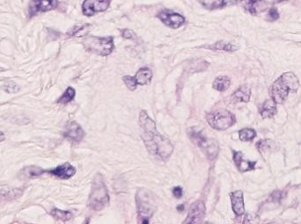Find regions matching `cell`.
<instances>
[{
	"instance_id": "ffe728a7",
	"label": "cell",
	"mask_w": 301,
	"mask_h": 224,
	"mask_svg": "<svg viewBox=\"0 0 301 224\" xmlns=\"http://www.w3.org/2000/svg\"><path fill=\"white\" fill-rule=\"evenodd\" d=\"M250 88L247 86H241L233 92L232 98L237 102H248L250 100Z\"/></svg>"
},
{
	"instance_id": "8992f818",
	"label": "cell",
	"mask_w": 301,
	"mask_h": 224,
	"mask_svg": "<svg viewBox=\"0 0 301 224\" xmlns=\"http://www.w3.org/2000/svg\"><path fill=\"white\" fill-rule=\"evenodd\" d=\"M82 43L87 51L102 56L110 55L115 48L114 37L112 36H88Z\"/></svg>"
},
{
	"instance_id": "52a82bcc",
	"label": "cell",
	"mask_w": 301,
	"mask_h": 224,
	"mask_svg": "<svg viewBox=\"0 0 301 224\" xmlns=\"http://www.w3.org/2000/svg\"><path fill=\"white\" fill-rule=\"evenodd\" d=\"M206 119L212 128L218 130H226L235 123V116L227 110L220 109L206 115Z\"/></svg>"
},
{
	"instance_id": "2e32d148",
	"label": "cell",
	"mask_w": 301,
	"mask_h": 224,
	"mask_svg": "<svg viewBox=\"0 0 301 224\" xmlns=\"http://www.w3.org/2000/svg\"><path fill=\"white\" fill-rule=\"evenodd\" d=\"M49 172L56 178L67 179L76 173V169L70 163H65L58 165L55 169L51 170Z\"/></svg>"
},
{
	"instance_id": "6da1fadb",
	"label": "cell",
	"mask_w": 301,
	"mask_h": 224,
	"mask_svg": "<svg viewBox=\"0 0 301 224\" xmlns=\"http://www.w3.org/2000/svg\"><path fill=\"white\" fill-rule=\"evenodd\" d=\"M139 124L142 130V138L149 152L160 160L167 161L174 151L170 141L158 132L156 125L145 111L140 112Z\"/></svg>"
},
{
	"instance_id": "e575fe53",
	"label": "cell",
	"mask_w": 301,
	"mask_h": 224,
	"mask_svg": "<svg viewBox=\"0 0 301 224\" xmlns=\"http://www.w3.org/2000/svg\"><path fill=\"white\" fill-rule=\"evenodd\" d=\"M183 208H184V206H183V205H181L180 207H177V209L179 211L183 210Z\"/></svg>"
},
{
	"instance_id": "484cf974",
	"label": "cell",
	"mask_w": 301,
	"mask_h": 224,
	"mask_svg": "<svg viewBox=\"0 0 301 224\" xmlns=\"http://www.w3.org/2000/svg\"><path fill=\"white\" fill-rule=\"evenodd\" d=\"M75 94H76V92H75L74 89L72 87H68L66 89V91L64 92V94L59 98L58 103L64 104V105L69 103L74 99Z\"/></svg>"
},
{
	"instance_id": "3957f363",
	"label": "cell",
	"mask_w": 301,
	"mask_h": 224,
	"mask_svg": "<svg viewBox=\"0 0 301 224\" xmlns=\"http://www.w3.org/2000/svg\"><path fill=\"white\" fill-rule=\"evenodd\" d=\"M188 135L191 141L199 147L210 159H214L218 156L219 152L218 142L206 136L204 130L197 128H190L188 130Z\"/></svg>"
},
{
	"instance_id": "4316f807",
	"label": "cell",
	"mask_w": 301,
	"mask_h": 224,
	"mask_svg": "<svg viewBox=\"0 0 301 224\" xmlns=\"http://www.w3.org/2000/svg\"><path fill=\"white\" fill-rule=\"evenodd\" d=\"M25 172H26V175L28 177L34 178V177L41 176L42 174L45 172V171H43L42 168L37 167V166H29L27 169L25 170Z\"/></svg>"
},
{
	"instance_id": "836d02e7",
	"label": "cell",
	"mask_w": 301,
	"mask_h": 224,
	"mask_svg": "<svg viewBox=\"0 0 301 224\" xmlns=\"http://www.w3.org/2000/svg\"><path fill=\"white\" fill-rule=\"evenodd\" d=\"M5 135H4V133L0 132V142H2V141H4L5 140Z\"/></svg>"
},
{
	"instance_id": "d6986e66",
	"label": "cell",
	"mask_w": 301,
	"mask_h": 224,
	"mask_svg": "<svg viewBox=\"0 0 301 224\" xmlns=\"http://www.w3.org/2000/svg\"><path fill=\"white\" fill-rule=\"evenodd\" d=\"M136 82L139 86H145L149 85L152 81L153 78V72L148 68H142L139 69V71L134 76Z\"/></svg>"
},
{
	"instance_id": "d4e9b609",
	"label": "cell",
	"mask_w": 301,
	"mask_h": 224,
	"mask_svg": "<svg viewBox=\"0 0 301 224\" xmlns=\"http://www.w3.org/2000/svg\"><path fill=\"white\" fill-rule=\"evenodd\" d=\"M51 215L56 220H60L63 222H66L72 218V214L69 211H63L60 209H53L51 211Z\"/></svg>"
},
{
	"instance_id": "1f68e13d",
	"label": "cell",
	"mask_w": 301,
	"mask_h": 224,
	"mask_svg": "<svg viewBox=\"0 0 301 224\" xmlns=\"http://www.w3.org/2000/svg\"><path fill=\"white\" fill-rule=\"evenodd\" d=\"M173 193H174V195L176 198H178V199H180L182 196V193H183V191H182V188H180V187H176V188L173 189Z\"/></svg>"
},
{
	"instance_id": "5b68a950",
	"label": "cell",
	"mask_w": 301,
	"mask_h": 224,
	"mask_svg": "<svg viewBox=\"0 0 301 224\" xmlns=\"http://www.w3.org/2000/svg\"><path fill=\"white\" fill-rule=\"evenodd\" d=\"M139 219L141 224H149V220L156 210V203L153 193L146 190H139L136 195Z\"/></svg>"
},
{
	"instance_id": "9a60e30c",
	"label": "cell",
	"mask_w": 301,
	"mask_h": 224,
	"mask_svg": "<svg viewBox=\"0 0 301 224\" xmlns=\"http://www.w3.org/2000/svg\"><path fill=\"white\" fill-rule=\"evenodd\" d=\"M65 137L70 141L79 142L82 141V139L85 137V132L79 124L71 122L66 127Z\"/></svg>"
},
{
	"instance_id": "83f0119b",
	"label": "cell",
	"mask_w": 301,
	"mask_h": 224,
	"mask_svg": "<svg viewBox=\"0 0 301 224\" xmlns=\"http://www.w3.org/2000/svg\"><path fill=\"white\" fill-rule=\"evenodd\" d=\"M284 196H285V193L283 192L282 191H278H278H275L269 197L268 202H270V203H279L284 198Z\"/></svg>"
},
{
	"instance_id": "5bb4252c",
	"label": "cell",
	"mask_w": 301,
	"mask_h": 224,
	"mask_svg": "<svg viewBox=\"0 0 301 224\" xmlns=\"http://www.w3.org/2000/svg\"><path fill=\"white\" fill-rule=\"evenodd\" d=\"M232 211L237 216H241L245 213L244 198L242 191H235L230 193Z\"/></svg>"
},
{
	"instance_id": "4fadbf2b",
	"label": "cell",
	"mask_w": 301,
	"mask_h": 224,
	"mask_svg": "<svg viewBox=\"0 0 301 224\" xmlns=\"http://www.w3.org/2000/svg\"><path fill=\"white\" fill-rule=\"evenodd\" d=\"M232 152H233V161L240 172H246L255 169L256 162H252V161L246 159L243 153L241 151H233Z\"/></svg>"
},
{
	"instance_id": "603a6c76",
	"label": "cell",
	"mask_w": 301,
	"mask_h": 224,
	"mask_svg": "<svg viewBox=\"0 0 301 224\" xmlns=\"http://www.w3.org/2000/svg\"><path fill=\"white\" fill-rule=\"evenodd\" d=\"M230 85H231L230 78L227 76H221L214 80L213 88L218 92H225L230 87Z\"/></svg>"
},
{
	"instance_id": "4dcf8cb0",
	"label": "cell",
	"mask_w": 301,
	"mask_h": 224,
	"mask_svg": "<svg viewBox=\"0 0 301 224\" xmlns=\"http://www.w3.org/2000/svg\"><path fill=\"white\" fill-rule=\"evenodd\" d=\"M122 35H123L124 38L130 39V40H132V39L136 38L134 33L132 32L130 29H124V30H122Z\"/></svg>"
},
{
	"instance_id": "f546056e",
	"label": "cell",
	"mask_w": 301,
	"mask_h": 224,
	"mask_svg": "<svg viewBox=\"0 0 301 224\" xmlns=\"http://www.w3.org/2000/svg\"><path fill=\"white\" fill-rule=\"evenodd\" d=\"M278 18H279V13H278V9L276 7H270L268 10L267 20H269V21H276Z\"/></svg>"
},
{
	"instance_id": "9c48e42d",
	"label": "cell",
	"mask_w": 301,
	"mask_h": 224,
	"mask_svg": "<svg viewBox=\"0 0 301 224\" xmlns=\"http://www.w3.org/2000/svg\"><path fill=\"white\" fill-rule=\"evenodd\" d=\"M58 5L57 0H32L28 5V13L30 16L56 9Z\"/></svg>"
},
{
	"instance_id": "7402d4cb",
	"label": "cell",
	"mask_w": 301,
	"mask_h": 224,
	"mask_svg": "<svg viewBox=\"0 0 301 224\" xmlns=\"http://www.w3.org/2000/svg\"><path fill=\"white\" fill-rule=\"evenodd\" d=\"M256 148L262 155H264V154L269 153L270 151H274L275 142L269 139H262L256 143Z\"/></svg>"
},
{
	"instance_id": "8fae6325",
	"label": "cell",
	"mask_w": 301,
	"mask_h": 224,
	"mask_svg": "<svg viewBox=\"0 0 301 224\" xmlns=\"http://www.w3.org/2000/svg\"><path fill=\"white\" fill-rule=\"evenodd\" d=\"M205 210L206 208L203 201H195L190 206L189 215L183 224H197L202 223L205 215Z\"/></svg>"
},
{
	"instance_id": "e0dca14e",
	"label": "cell",
	"mask_w": 301,
	"mask_h": 224,
	"mask_svg": "<svg viewBox=\"0 0 301 224\" xmlns=\"http://www.w3.org/2000/svg\"><path fill=\"white\" fill-rule=\"evenodd\" d=\"M260 115L264 119L272 118L278 113L277 103L272 100H267L264 102V104L260 107Z\"/></svg>"
},
{
	"instance_id": "d6a6232c",
	"label": "cell",
	"mask_w": 301,
	"mask_h": 224,
	"mask_svg": "<svg viewBox=\"0 0 301 224\" xmlns=\"http://www.w3.org/2000/svg\"><path fill=\"white\" fill-rule=\"evenodd\" d=\"M267 1L269 4H278V3H281L283 1H285V0H265Z\"/></svg>"
},
{
	"instance_id": "44dd1931",
	"label": "cell",
	"mask_w": 301,
	"mask_h": 224,
	"mask_svg": "<svg viewBox=\"0 0 301 224\" xmlns=\"http://www.w3.org/2000/svg\"><path fill=\"white\" fill-rule=\"evenodd\" d=\"M204 48H207L209 50H214V51H227V52H232V51H236L239 49V46H237L235 44H233L232 42H225V41H218L217 43H215L214 45L211 46H206Z\"/></svg>"
},
{
	"instance_id": "7a4b0ae2",
	"label": "cell",
	"mask_w": 301,
	"mask_h": 224,
	"mask_svg": "<svg viewBox=\"0 0 301 224\" xmlns=\"http://www.w3.org/2000/svg\"><path fill=\"white\" fill-rule=\"evenodd\" d=\"M300 87L296 75L288 71L283 73L270 87V97L277 104H283L287 100L289 93L296 92Z\"/></svg>"
},
{
	"instance_id": "30bf717a",
	"label": "cell",
	"mask_w": 301,
	"mask_h": 224,
	"mask_svg": "<svg viewBox=\"0 0 301 224\" xmlns=\"http://www.w3.org/2000/svg\"><path fill=\"white\" fill-rule=\"evenodd\" d=\"M158 18H159L163 23L167 25V27L177 29L181 28L185 23V18L181 14H176L171 11H162L158 15Z\"/></svg>"
},
{
	"instance_id": "ba28073f",
	"label": "cell",
	"mask_w": 301,
	"mask_h": 224,
	"mask_svg": "<svg viewBox=\"0 0 301 224\" xmlns=\"http://www.w3.org/2000/svg\"><path fill=\"white\" fill-rule=\"evenodd\" d=\"M110 0H85L82 5L84 15L91 17L97 13H102L108 8Z\"/></svg>"
},
{
	"instance_id": "ac0fdd59",
	"label": "cell",
	"mask_w": 301,
	"mask_h": 224,
	"mask_svg": "<svg viewBox=\"0 0 301 224\" xmlns=\"http://www.w3.org/2000/svg\"><path fill=\"white\" fill-rule=\"evenodd\" d=\"M205 8L209 10L221 9L227 6L235 5L237 0H198Z\"/></svg>"
},
{
	"instance_id": "7c38bea8",
	"label": "cell",
	"mask_w": 301,
	"mask_h": 224,
	"mask_svg": "<svg viewBox=\"0 0 301 224\" xmlns=\"http://www.w3.org/2000/svg\"><path fill=\"white\" fill-rule=\"evenodd\" d=\"M239 2L241 7L252 15H257L266 11L269 5L265 0H240Z\"/></svg>"
},
{
	"instance_id": "cb8c5ba5",
	"label": "cell",
	"mask_w": 301,
	"mask_h": 224,
	"mask_svg": "<svg viewBox=\"0 0 301 224\" xmlns=\"http://www.w3.org/2000/svg\"><path fill=\"white\" fill-rule=\"evenodd\" d=\"M256 137V132L253 128H242L239 131V138L241 142H251Z\"/></svg>"
},
{
	"instance_id": "f1b7e54d",
	"label": "cell",
	"mask_w": 301,
	"mask_h": 224,
	"mask_svg": "<svg viewBox=\"0 0 301 224\" xmlns=\"http://www.w3.org/2000/svg\"><path fill=\"white\" fill-rule=\"evenodd\" d=\"M124 82L126 85V86L128 87V89H130V91H134L136 88L138 86V84L136 82V79L134 77L131 76H125L123 78Z\"/></svg>"
},
{
	"instance_id": "277c9868",
	"label": "cell",
	"mask_w": 301,
	"mask_h": 224,
	"mask_svg": "<svg viewBox=\"0 0 301 224\" xmlns=\"http://www.w3.org/2000/svg\"><path fill=\"white\" fill-rule=\"evenodd\" d=\"M109 202V195L107 187L100 174L94 178L92 190L89 196L88 206L95 211H100L107 206Z\"/></svg>"
}]
</instances>
